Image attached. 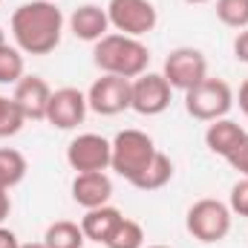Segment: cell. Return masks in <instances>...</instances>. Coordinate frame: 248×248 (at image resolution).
I'll return each instance as SVG.
<instances>
[{
	"label": "cell",
	"mask_w": 248,
	"mask_h": 248,
	"mask_svg": "<svg viewBox=\"0 0 248 248\" xmlns=\"http://www.w3.org/2000/svg\"><path fill=\"white\" fill-rule=\"evenodd\" d=\"M63 12L55 0H29L12 12V38L23 55H49L63 35Z\"/></svg>",
	"instance_id": "1"
},
{
	"label": "cell",
	"mask_w": 248,
	"mask_h": 248,
	"mask_svg": "<svg viewBox=\"0 0 248 248\" xmlns=\"http://www.w3.org/2000/svg\"><path fill=\"white\" fill-rule=\"evenodd\" d=\"M93 63L104 75H119V78H139L150 66V49L141 44V38H130L110 32L98 44H93Z\"/></svg>",
	"instance_id": "2"
},
{
	"label": "cell",
	"mask_w": 248,
	"mask_h": 248,
	"mask_svg": "<svg viewBox=\"0 0 248 248\" xmlns=\"http://www.w3.org/2000/svg\"><path fill=\"white\" fill-rule=\"evenodd\" d=\"M231 208L222 199L205 196L196 199L185 214V228L193 240H199L202 246H217L231 234Z\"/></svg>",
	"instance_id": "3"
},
{
	"label": "cell",
	"mask_w": 248,
	"mask_h": 248,
	"mask_svg": "<svg viewBox=\"0 0 248 248\" xmlns=\"http://www.w3.org/2000/svg\"><path fill=\"white\" fill-rule=\"evenodd\" d=\"M113 159H110V170H116L119 176H122L124 182H136L139 176H141V170L153 162V156H156V141L147 136V133H141V130H122L113 141Z\"/></svg>",
	"instance_id": "4"
},
{
	"label": "cell",
	"mask_w": 248,
	"mask_h": 248,
	"mask_svg": "<svg viewBox=\"0 0 248 248\" xmlns=\"http://www.w3.org/2000/svg\"><path fill=\"white\" fill-rule=\"evenodd\" d=\"M234 107V90L228 81L222 78H205L199 81L196 87H190L185 93V110L190 119L196 122H217V119H225Z\"/></svg>",
	"instance_id": "5"
},
{
	"label": "cell",
	"mask_w": 248,
	"mask_h": 248,
	"mask_svg": "<svg viewBox=\"0 0 248 248\" xmlns=\"http://www.w3.org/2000/svg\"><path fill=\"white\" fill-rule=\"evenodd\" d=\"M107 17L119 35H130V38H144L159 23V12L150 0H110Z\"/></svg>",
	"instance_id": "6"
},
{
	"label": "cell",
	"mask_w": 248,
	"mask_h": 248,
	"mask_svg": "<svg viewBox=\"0 0 248 248\" xmlns=\"http://www.w3.org/2000/svg\"><path fill=\"white\" fill-rule=\"evenodd\" d=\"M173 87L162 72H141L130 81V110L139 116H162L170 107Z\"/></svg>",
	"instance_id": "7"
},
{
	"label": "cell",
	"mask_w": 248,
	"mask_h": 248,
	"mask_svg": "<svg viewBox=\"0 0 248 248\" xmlns=\"http://www.w3.org/2000/svg\"><path fill=\"white\" fill-rule=\"evenodd\" d=\"M110 159H113V144L98 133H81L66 144V165L75 173L110 170Z\"/></svg>",
	"instance_id": "8"
},
{
	"label": "cell",
	"mask_w": 248,
	"mask_h": 248,
	"mask_svg": "<svg viewBox=\"0 0 248 248\" xmlns=\"http://www.w3.org/2000/svg\"><path fill=\"white\" fill-rule=\"evenodd\" d=\"M162 75L168 78V84L173 90L187 93L190 87H196L199 81L208 78V58L199 49H193V46H176V49L168 52Z\"/></svg>",
	"instance_id": "9"
},
{
	"label": "cell",
	"mask_w": 248,
	"mask_h": 248,
	"mask_svg": "<svg viewBox=\"0 0 248 248\" xmlns=\"http://www.w3.org/2000/svg\"><path fill=\"white\" fill-rule=\"evenodd\" d=\"M87 107L98 116H119L130 110V78L101 72V78H95L87 90Z\"/></svg>",
	"instance_id": "10"
},
{
	"label": "cell",
	"mask_w": 248,
	"mask_h": 248,
	"mask_svg": "<svg viewBox=\"0 0 248 248\" xmlns=\"http://www.w3.org/2000/svg\"><path fill=\"white\" fill-rule=\"evenodd\" d=\"M87 113H90L87 93H81L78 87H61V90H52V98L46 107V124H52L55 130H75L78 124H84Z\"/></svg>",
	"instance_id": "11"
},
{
	"label": "cell",
	"mask_w": 248,
	"mask_h": 248,
	"mask_svg": "<svg viewBox=\"0 0 248 248\" xmlns=\"http://www.w3.org/2000/svg\"><path fill=\"white\" fill-rule=\"evenodd\" d=\"M12 98L17 101L26 122H46V107H49V98H52V87L41 75H23L15 84Z\"/></svg>",
	"instance_id": "12"
},
{
	"label": "cell",
	"mask_w": 248,
	"mask_h": 248,
	"mask_svg": "<svg viewBox=\"0 0 248 248\" xmlns=\"http://www.w3.org/2000/svg\"><path fill=\"white\" fill-rule=\"evenodd\" d=\"M66 26H69V32H72L78 41L98 44L104 35H110L107 6H98V3H84V6L72 9V15H69Z\"/></svg>",
	"instance_id": "13"
},
{
	"label": "cell",
	"mask_w": 248,
	"mask_h": 248,
	"mask_svg": "<svg viewBox=\"0 0 248 248\" xmlns=\"http://www.w3.org/2000/svg\"><path fill=\"white\" fill-rule=\"evenodd\" d=\"M110 196H113V179L107 176V170L75 173V179H72V202L81 205L84 211L110 205Z\"/></svg>",
	"instance_id": "14"
},
{
	"label": "cell",
	"mask_w": 248,
	"mask_h": 248,
	"mask_svg": "<svg viewBox=\"0 0 248 248\" xmlns=\"http://www.w3.org/2000/svg\"><path fill=\"white\" fill-rule=\"evenodd\" d=\"M246 136L248 133L243 130V124L225 116V119H217V122L208 124V130H205V144H208V150H211L214 156L228 159V156L243 144Z\"/></svg>",
	"instance_id": "15"
},
{
	"label": "cell",
	"mask_w": 248,
	"mask_h": 248,
	"mask_svg": "<svg viewBox=\"0 0 248 248\" xmlns=\"http://www.w3.org/2000/svg\"><path fill=\"white\" fill-rule=\"evenodd\" d=\"M122 219H124L122 211H119V208H113V205L90 208V211H84V217H81V231H84V237H87L90 243L104 246Z\"/></svg>",
	"instance_id": "16"
},
{
	"label": "cell",
	"mask_w": 248,
	"mask_h": 248,
	"mask_svg": "<svg viewBox=\"0 0 248 248\" xmlns=\"http://www.w3.org/2000/svg\"><path fill=\"white\" fill-rule=\"evenodd\" d=\"M87 237L81 231V222L58 219L44 231V246L46 248H84Z\"/></svg>",
	"instance_id": "17"
},
{
	"label": "cell",
	"mask_w": 248,
	"mask_h": 248,
	"mask_svg": "<svg viewBox=\"0 0 248 248\" xmlns=\"http://www.w3.org/2000/svg\"><path fill=\"white\" fill-rule=\"evenodd\" d=\"M170 179H173V162H170L168 153L156 150L153 162L141 170V176L133 182V187H139V190H159V187L168 185Z\"/></svg>",
	"instance_id": "18"
},
{
	"label": "cell",
	"mask_w": 248,
	"mask_h": 248,
	"mask_svg": "<svg viewBox=\"0 0 248 248\" xmlns=\"http://www.w3.org/2000/svg\"><path fill=\"white\" fill-rule=\"evenodd\" d=\"M26 156L15 147H0V185L3 187H17L23 179H26Z\"/></svg>",
	"instance_id": "19"
},
{
	"label": "cell",
	"mask_w": 248,
	"mask_h": 248,
	"mask_svg": "<svg viewBox=\"0 0 248 248\" xmlns=\"http://www.w3.org/2000/svg\"><path fill=\"white\" fill-rule=\"evenodd\" d=\"M214 12L228 29H248V0H214Z\"/></svg>",
	"instance_id": "20"
},
{
	"label": "cell",
	"mask_w": 248,
	"mask_h": 248,
	"mask_svg": "<svg viewBox=\"0 0 248 248\" xmlns=\"http://www.w3.org/2000/svg\"><path fill=\"white\" fill-rule=\"evenodd\" d=\"M26 75V63H23V52L17 46L3 44L0 46V84H17Z\"/></svg>",
	"instance_id": "21"
},
{
	"label": "cell",
	"mask_w": 248,
	"mask_h": 248,
	"mask_svg": "<svg viewBox=\"0 0 248 248\" xmlns=\"http://www.w3.org/2000/svg\"><path fill=\"white\" fill-rule=\"evenodd\" d=\"M104 246L107 248H144V228L136 219H127L124 217Z\"/></svg>",
	"instance_id": "22"
},
{
	"label": "cell",
	"mask_w": 248,
	"mask_h": 248,
	"mask_svg": "<svg viewBox=\"0 0 248 248\" xmlns=\"http://www.w3.org/2000/svg\"><path fill=\"white\" fill-rule=\"evenodd\" d=\"M26 124V116L20 113L17 101L9 98V95H0V139H9V136H17Z\"/></svg>",
	"instance_id": "23"
},
{
	"label": "cell",
	"mask_w": 248,
	"mask_h": 248,
	"mask_svg": "<svg viewBox=\"0 0 248 248\" xmlns=\"http://www.w3.org/2000/svg\"><path fill=\"white\" fill-rule=\"evenodd\" d=\"M228 208L237 217H248V179L246 176L240 182H234L231 193H228Z\"/></svg>",
	"instance_id": "24"
},
{
	"label": "cell",
	"mask_w": 248,
	"mask_h": 248,
	"mask_svg": "<svg viewBox=\"0 0 248 248\" xmlns=\"http://www.w3.org/2000/svg\"><path fill=\"white\" fill-rule=\"evenodd\" d=\"M225 162H228V165H231L240 176H246V179H248V136L243 139V144H240V147H237V150L225 159Z\"/></svg>",
	"instance_id": "25"
},
{
	"label": "cell",
	"mask_w": 248,
	"mask_h": 248,
	"mask_svg": "<svg viewBox=\"0 0 248 248\" xmlns=\"http://www.w3.org/2000/svg\"><path fill=\"white\" fill-rule=\"evenodd\" d=\"M234 58L248 63V29H240L234 38Z\"/></svg>",
	"instance_id": "26"
},
{
	"label": "cell",
	"mask_w": 248,
	"mask_h": 248,
	"mask_svg": "<svg viewBox=\"0 0 248 248\" xmlns=\"http://www.w3.org/2000/svg\"><path fill=\"white\" fill-rule=\"evenodd\" d=\"M0 248H20L17 234L12 228H6V225H0Z\"/></svg>",
	"instance_id": "27"
},
{
	"label": "cell",
	"mask_w": 248,
	"mask_h": 248,
	"mask_svg": "<svg viewBox=\"0 0 248 248\" xmlns=\"http://www.w3.org/2000/svg\"><path fill=\"white\" fill-rule=\"evenodd\" d=\"M9 214H12V196H9V187L0 185V225L6 222Z\"/></svg>",
	"instance_id": "28"
},
{
	"label": "cell",
	"mask_w": 248,
	"mask_h": 248,
	"mask_svg": "<svg viewBox=\"0 0 248 248\" xmlns=\"http://www.w3.org/2000/svg\"><path fill=\"white\" fill-rule=\"evenodd\" d=\"M234 101H240V110L246 113V119H248V78L240 84V93H237V98Z\"/></svg>",
	"instance_id": "29"
},
{
	"label": "cell",
	"mask_w": 248,
	"mask_h": 248,
	"mask_svg": "<svg viewBox=\"0 0 248 248\" xmlns=\"http://www.w3.org/2000/svg\"><path fill=\"white\" fill-rule=\"evenodd\" d=\"M20 248H46V246H44V240H41V243H20Z\"/></svg>",
	"instance_id": "30"
},
{
	"label": "cell",
	"mask_w": 248,
	"mask_h": 248,
	"mask_svg": "<svg viewBox=\"0 0 248 248\" xmlns=\"http://www.w3.org/2000/svg\"><path fill=\"white\" fill-rule=\"evenodd\" d=\"M185 3H190V6H202V3H211V0H185Z\"/></svg>",
	"instance_id": "31"
},
{
	"label": "cell",
	"mask_w": 248,
	"mask_h": 248,
	"mask_svg": "<svg viewBox=\"0 0 248 248\" xmlns=\"http://www.w3.org/2000/svg\"><path fill=\"white\" fill-rule=\"evenodd\" d=\"M6 44V32H3V26H0V46Z\"/></svg>",
	"instance_id": "32"
},
{
	"label": "cell",
	"mask_w": 248,
	"mask_h": 248,
	"mask_svg": "<svg viewBox=\"0 0 248 248\" xmlns=\"http://www.w3.org/2000/svg\"><path fill=\"white\" fill-rule=\"evenodd\" d=\"M144 248H173V246H162V243H156V246H144Z\"/></svg>",
	"instance_id": "33"
}]
</instances>
